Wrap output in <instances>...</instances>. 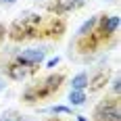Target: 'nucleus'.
<instances>
[{"label":"nucleus","instance_id":"nucleus-9","mask_svg":"<svg viewBox=\"0 0 121 121\" xmlns=\"http://www.w3.org/2000/svg\"><path fill=\"white\" fill-rule=\"evenodd\" d=\"M69 102H71L73 107H82L86 102V92L84 90H71L69 92Z\"/></svg>","mask_w":121,"mask_h":121},{"label":"nucleus","instance_id":"nucleus-13","mask_svg":"<svg viewBox=\"0 0 121 121\" xmlns=\"http://www.w3.org/2000/svg\"><path fill=\"white\" fill-rule=\"evenodd\" d=\"M59 60H60V56H52V59H50L48 63H46V67H48V69H52V67H56V65H59Z\"/></svg>","mask_w":121,"mask_h":121},{"label":"nucleus","instance_id":"nucleus-8","mask_svg":"<svg viewBox=\"0 0 121 121\" xmlns=\"http://www.w3.org/2000/svg\"><path fill=\"white\" fill-rule=\"evenodd\" d=\"M88 88V73H77L71 79V90H84Z\"/></svg>","mask_w":121,"mask_h":121},{"label":"nucleus","instance_id":"nucleus-3","mask_svg":"<svg viewBox=\"0 0 121 121\" xmlns=\"http://www.w3.org/2000/svg\"><path fill=\"white\" fill-rule=\"evenodd\" d=\"M94 117H96L98 121H119V119H121V113H119L117 102L107 98V100H102V102L96 107Z\"/></svg>","mask_w":121,"mask_h":121},{"label":"nucleus","instance_id":"nucleus-14","mask_svg":"<svg viewBox=\"0 0 121 121\" xmlns=\"http://www.w3.org/2000/svg\"><path fill=\"white\" fill-rule=\"evenodd\" d=\"M119 77H115V79H113V86H111V88H113V92H115V94H117V92H119Z\"/></svg>","mask_w":121,"mask_h":121},{"label":"nucleus","instance_id":"nucleus-1","mask_svg":"<svg viewBox=\"0 0 121 121\" xmlns=\"http://www.w3.org/2000/svg\"><path fill=\"white\" fill-rule=\"evenodd\" d=\"M40 21H42V17L36 15V13H23V15H19L11 25V38L15 42L27 40V38H36Z\"/></svg>","mask_w":121,"mask_h":121},{"label":"nucleus","instance_id":"nucleus-17","mask_svg":"<svg viewBox=\"0 0 121 121\" xmlns=\"http://www.w3.org/2000/svg\"><path fill=\"white\" fill-rule=\"evenodd\" d=\"M77 121H88V119H86V117H82V115H79V117H77Z\"/></svg>","mask_w":121,"mask_h":121},{"label":"nucleus","instance_id":"nucleus-7","mask_svg":"<svg viewBox=\"0 0 121 121\" xmlns=\"http://www.w3.org/2000/svg\"><path fill=\"white\" fill-rule=\"evenodd\" d=\"M119 27V17H102L100 19V31H104V34H115V29Z\"/></svg>","mask_w":121,"mask_h":121},{"label":"nucleus","instance_id":"nucleus-5","mask_svg":"<svg viewBox=\"0 0 121 121\" xmlns=\"http://www.w3.org/2000/svg\"><path fill=\"white\" fill-rule=\"evenodd\" d=\"M36 71V67H31V65H23V63H11L9 67H6V73H9V77L15 79V82H23L25 77H29L31 73Z\"/></svg>","mask_w":121,"mask_h":121},{"label":"nucleus","instance_id":"nucleus-4","mask_svg":"<svg viewBox=\"0 0 121 121\" xmlns=\"http://www.w3.org/2000/svg\"><path fill=\"white\" fill-rule=\"evenodd\" d=\"M44 59H46V48H27V50H21L17 54V63L31 65V67L40 65Z\"/></svg>","mask_w":121,"mask_h":121},{"label":"nucleus","instance_id":"nucleus-16","mask_svg":"<svg viewBox=\"0 0 121 121\" xmlns=\"http://www.w3.org/2000/svg\"><path fill=\"white\" fill-rule=\"evenodd\" d=\"M2 2H4V4H15L17 0H2Z\"/></svg>","mask_w":121,"mask_h":121},{"label":"nucleus","instance_id":"nucleus-10","mask_svg":"<svg viewBox=\"0 0 121 121\" xmlns=\"http://www.w3.org/2000/svg\"><path fill=\"white\" fill-rule=\"evenodd\" d=\"M96 23H98L96 17H90V19H88V21H84V23H82V27L77 29V36H79V38H82V36H88V34L96 27Z\"/></svg>","mask_w":121,"mask_h":121},{"label":"nucleus","instance_id":"nucleus-20","mask_svg":"<svg viewBox=\"0 0 121 121\" xmlns=\"http://www.w3.org/2000/svg\"><path fill=\"white\" fill-rule=\"evenodd\" d=\"M52 121H54V119H52Z\"/></svg>","mask_w":121,"mask_h":121},{"label":"nucleus","instance_id":"nucleus-12","mask_svg":"<svg viewBox=\"0 0 121 121\" xmlns=\"http://www.w3.org/2000/svg\"><path fill=\"white\" fill-rule=\"evenodd\" d=\"M50 113H69V107H60V104H56V107H50Z\"/></svg>","mask_w":121,"mask_h":121},{"label":"nucleus","instance_id":"nucleus-11","mask_svg":"<svg viewBox=\"0 0 121 121\" xmlns=\"http://www.w3.org/2000/svg\"><path fill=\"white\" fill-rule=\"evenodd\" d=\"M0 121H21V115L17 111H4L2 117H0Z\"/></svg>","mask_w":121,"mask_h":121},{"label":"nucleus","instance_id":"nucleus-15","mask_svg":"<svg viewBox=\"0 0 121 121\" xmlns=\"http://www.w3.org/2000/svg\"><path fill=\"white\" fill-rule=\"evenodd\" d=\"M4 36H6V27H4V25L0 23V42L4 40Z\"/></svg>","mask_w":121,"mask_h":121},{"label":"nucleus","instance_id":"nucleus-19","mask_svg":"<svg viewBox=\"0 0 121 121\" xmlns=\"http://www.w3.org/2000/svg\"><path fill=\"white\" fill-rule=\"evenodd\" d=\"M2 88H4V84H2V82H0V90H2Z\"/></svg>","mask_w":121,"mask_h":121},{"label":"nucleus","instance_id":"nucleus-6","mask_svg":"<svg viewBox=\"0 0 121 121\" xmlns=\"http://www.w3.org/2000/svg\"><path fill=\"white\" fill-rule=\"evenodd\" d=\"M109 82V67L107 69H98L94 75H92V79H88V86H90V92H98L100 88H104Z\"/></svg>","mask_w":121,"mask_h":121},{"label":"nucleus","instance_id":"nucleus-18","mask_svg":"<svg viewBox=\"0 0 121 121\" xmlns=\"http://www.w3.org/2000/svg\"><path fill=\"white\" fill-rule=\"evenodd\" d=\"M77 2H79V4H84V2H86V0H77Z\"/></svg>","mask_w":121,"mask_h":121},{"label":"nucleus","instance_id":"nucleus-2","mask_svg":"<svg viewBox=\"0 0 121 121\" xmlns=\"http://www.w3.org/2000/svg\"><path fill=\"white\" fill-rule=\"evenodd\" d=\"M63 75H48L46 79H42V82H38V84L29 86L27 90L23 92V100H27V102H34V100H40V98H46L50 96V94H54L56 90L60 88V84H63Z\"/></svg>","mask_w":121,"mask_h":121}]
</instances>
